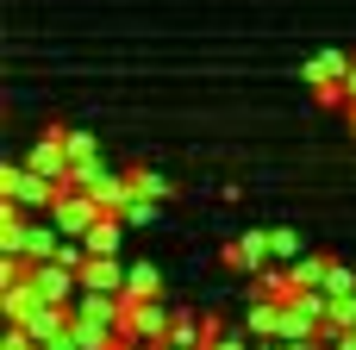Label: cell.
Here are the masks:
<instances>
[{"mask_svg": "<svg viewBox=\"0 0 356 350\" xmlns=\"http://www.w3.org/2000/svg\"><path fill=\"white\" fill-rule=\"evenodd\" d=\"M0 194H13V200H19L25 213H50V200L63 194V182L38 175V169H31L25 157H19V163H6V169H0Z\"/></svg>", "mask_w": 356, "mask_h": 350, "instance_id": "1", "label": "cell"}, {"mask_svg": "<svg viewBox=\"0 0 356 350\" xmlns=\"http://www.w3.org/2000/svg\"><path fill=\"white\" fill-rule=\"evenodd\" d=\"M269 263H275V232H263V225H250L244 238L225 244V269H250V276H257V269H269Z\"/></svg>", "mask_w": 356, "mask_h": 350, "instance_id": "2", "label": "cell"}, {"mask_svg": "<svg viewBox=\"0 0 356 350\" xmlns=\"http://www.w3.org/2000/svg\"><path fill=\"white\" fill-rule=\"evenodd\" d=\"M169 307H163V294H150V301H125V338H150V344H163L169 338Z\"/></svg>", "mask_w": 356, "mask_h": 350, "instance_id": "3", "label": "cell"}, {"mask_svg": "<svg viewBox=\"0 0 356 350\" xmlns=\"http://www.w3.org/2000/svg\"><path fill=\"white\" fill-rule=\"evenodd\" d=\"M44 307V288L25 276V282H0V319H13V326H25L31 313Z\"/></svg>", "mask_w": 356, "mask_h": 350, "instance_id": "4", "label": "cell"}, {"mask_svg": "<svg viewBox=\"0 0 356 350\" xmlns=\"http://www.w3.org/2000/svg\"><path fill=\"white\" fill-rule=\"evenodd\" d=\"M81 288L125 294V263H119V257H106V250H88V263H81Z\"/></svg>", "mask_w": 356, "mask_h": 350, "instance_id": "5", "label": "cell"}, {"mask_svg": "<svg viewBox=\"0 0 356 350\" xmlns=\"http://www.w3.org/2000/svg\"><path fill=\"white\" fill-rule=\"evenodd\" d=\"M88 194L100 200V213H125L138 188H131V169H125V175H113V169H100V175L88 182Z\"/></svg>", "mask_w": 356, "mask_h": 350, "instance_id": "6", "label": "cell"}, {"mask_svg": "<svg viewBox=\"0 0 356 350\" xmlns=\"http://www.w3.org/2000/svg\"><path fill=\"white\" fill-rule=\"evenodd\" d=\"M282 307H288V301H275V294H250L244 332H250V338H282Z\"/></svg>", "mask_w": 356, "mask_h": 350, "instance_id": "7", "label": "cell"}, {"mask_svg": "<svg viewBox=\"0 0 356 350\" xmlns=\"http://www.w3.org/2000/svg\"><path fill=\"white\" fill-rule=\"evenodd\" d=\"M350 50H319V56H313V63H307V69H300V81H307V88H325V81H344V75H350Z\"/></svg>", "mask_w": 356, "mask_h": 350, "instance_id": "8", "label": "cell"}, {"mask_svg": "<svg viewBox=\"0 0 356 350\" xmlns=\"http://www.w3.org/2000/svg\"><path fill=\"white\" fill-rule=\"evenodd\" d=\"M150 294H163V269L144 257V263H125V301H150Z\"/></svg>", "mask_w": 356, "mask_h": 350, "instance_id": "9", "label": "cell"}, {"mask_svg": "<svg viewBox=\"0 0 356 350\" xmlns=\"http://www.w3.org/2000/svg\"><path fill=\"white\" fill-rule=\"evenodd\" d=\"M69 338H75V350H113L125 332H119V326H106V319H75V332H69Z\"/></svg>", "mask_w": 356, "mask_h": 350, "instance_id": "10", "label": "cell"}, {"mask_svg": "<svg viewBox=\"0 0 356 350\" xmlns=\"http://www.w3.org/2000/svg\"><path fill=\"white\" fill-rule=\"evenodd\" d=\"M257 294L294 301V294H300V288H294V269H288V263H269V269H257Z\"/></svg>", "mask_w": 356, "mask_h": 350, "instance_id": "11", "label": "cell"}, {"mask_svg": "<svg viewBox=\"0 0 356 350\" xmlns=\"http://www.w3.org/2000/svg\"><path fill=\"white\" fill-rule=\"evenodd\" d=\"M288 269H294V288H325V276H332V257H294Z\"/></svg>", "mask_w": 356, "mask_h": 350, "instance_id": "12", "label": "cell"}, {"mask_svg": "<svg viewBox=\"0 0 356 350\" xmlns=\"http://www.w3.org/2000/svg\"><path fill=\"white\" fill-rule=\"evenodd\" d=\"M63 138H69V163H94V157H100V144H94V132H81V125H69Z\"/></svg>", "mask_w": 356, "mask_h": 350, "instance_id": "13", "label": "cell"}, {"mask_svg": "<svg viewBox=\"0 0 356 350\" xmlns=\"http://www.w3.org/2000/svg\"><path fill=\"white\" fill-rule=\"evenodd\" d=\"M0 350H44V344L31 338V326H13V319H6V326H0Z\"/></svg>", "mask_w": 356, "mask_h": 350, "instance_id": "14", "label": "cell"}, {"mask_svg": "<svg viewBox=\"0 0 356 350\" xmlns=\"http://www.w3.org/2000/svg\"><path fill=\"white\" fill-rule=\"evenodd\" d=\"M131 188L150 194V200H163V194H169V175H156V169H131Z\"/></svg>", "mask_w": 356, "mask_h": 350, "instance_id": "15", "label": "cell"}, {"mask_svg": "<svg viewBox=\"0 0 356 350\" xmlns=\"http://www.w3.org/2000/svg\"><path fill=\"white\" fill-rule=\"evenodd\" d=\"M269 232H275V263H294V257H300V238H294L288 225H269Z\"/></svg>", "mask_w": 356, "mask_h": 350, "instance_id": "16", "label": "cell"}, {"mask_svg": "<svg viewBox=\"0 0 356 350\" xmlns=\"http://www.w3.org/2000/svg\"><path fill=\"white\" fill-rule=\"evenodd\" d=\"M325 294H356V276L344 263H332V276H325Z\"/></svg>", "mask_w": 356, "mask_h": 350, "instance_id": "17", "label": "cell"}, {"mask_svg": "<svg viewBox=\"0 0 356 350\" xmlns=\"http://www.w3.org/2000/svg\"><path fill=\"white\" fill-rule=\"evenodd\" d=\"M325 350H356V332H344V338H332Z\"/></svg>", "mask_w": 356, "mask_h": 350, "instance_id": "18", "label": "cell"}, {"mask_svg": "<svg viewBox=\"0 0 356 350\" xmlns=\"http://www.w3.org/2000/svg\"><path fill=\"white\" fill-rule=\"evenodd\" d=\"M44 350H75V338H56V344H44Z\"/></svg>", "mask_w": 356, "mask_h": 350, "instance_id": "19", "label": "cell"}, {"mask_svg": "<svg viewBox=\"0 0 356 350\" xmlns=\"http://www.w3.org/2000/svg\"><path fill=\"white\" fill-rule=\"evenodd\" d=\"M344 119H350V138H356V106H350V113H344Z\"/></svg>", "mask_w": 356, "mask_h": 350, "instance_id": "20", "label": "cell"}]
</instances>
